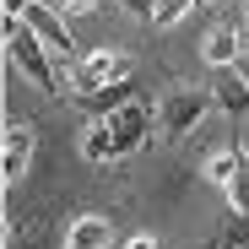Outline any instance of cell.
<instances>
[{
  "mask_svg": "<svg viewBox=\"0 0 249 249\" xmlns=\"http://www.w3.org/2000/svg\"><path fill=\"white\" fill-rule=\"evenodd\" d=\"M228 206L249 217V152L238 146V168H233V184H228Z\"/></svg>",
  "mask_w": 249,
  "mask_h": 249,
  "instance_id": "obj_13",
  "label": "cell"
},
{
  "mask_svg": "<svg viewBox=\"0 0 249 249\" xmlns=\"http://www.w3.org/2000/svg\"><path fill=\"white\" fill-rule=\"evenodd\" d=\"M27 162H33V124H11V130H6V157H0L6 184H17L27 174Z\"/></svg>",
  "mask_w": 249,
  "mask_h": 249,
  "instance_id": "obj_8",
  "label": "cell"
},
{
  "mask_svg": "<svg viewBox=\"0 0 249 249\" xmlns=\"http://www.w3.org/2000/svg\"><path fill=\"white\" fill-rule=\"evenodd\" d=\"M244 76H249V60H244Z\"/></svg>",
  "mask_w": 249,
  "mask_h": 249,
  "instance_id": "obj_19",
  "label": "cell"
},
{
  "mask_svg": "<svg viewBox=\"0 0 249 249\" xmlns=\"http://www.w3.org/2000/svg\"><path fill=\"white\" fill-rule=\"evenodd\" d=\"M119 6L130 11V17H152V11H157V0H119Z\"/></svg>",
  "mask_w": 249,
  "mask_h": 249,
  "instance_id": "obj_16",
  "label": "cell"
},
{
  "mask_svg": "<svg viewBox=\"0 0 249 249\" xmlns=\"http://www.w3.org/2000/svg\"><path fill=\"white\" fill-rule=\"evenodd\" d=\"M6 49H11V65L33 81L38 92H60V76H54L49 44H44V38H38L22 17H6Z\"/></svg>",
  "mask_w": 249,
  "mask_h": 249,
  "instance_id": "obj_1",
  "label": "cell"
},
{
  "mask_svg": "<svg viewBox=\"0 0 249 249\" xmlns=\"http://www.w3.org/2000/svg\"><path fill=\"white\" fill-rule=\"evenodd\" d=\"M108 238H114L108 217H76L65 233V249H108Z\"/></svg>",
  "mask_w": 249,
  "mask_h": 249,
  "instance_id": "obj_9",
  "label": "cell"
},
{
  "mask_svg": "<svg viewBox=\"0 0 249 249\" xmlns=\"http://www.w3.org/2000/svg\"><path fill=\"white\" fill-rule=\"evenodd\" d=\"M81 157H87V162H114V157H119V146H114V136H108L103 119L92 124L87 136H81Z\"/></svg>",
  "mask_w": 249,
  "mask_h": 249,
  "instance_id": "obj_11",
  "label": "cell"
},
{
  "mask_svg": "<svg viewBox=\"0 0 249 249\" xmlns=\"http://www.w3.org/2000/svg\"><path fill=\"white\" fill-rule=\"evenodd\" d=\"M108 124V136H114V146H119V157H130L141 141H146V124H152V108L146 103H124L119 114H108L103 119Z\"/></svg>",
  "mask_w": 249,
  "mask_h": 249,
  "instance_id": "obj_5",
  "label": "cell"
},
{
  "mask_svg": "<svg viewBox=\"0 0 249 249\" xmlns=\"http://www.w3.org/2000/svg\"><path fill=\"white\" fill-rule=\"evenodd\" d=\"M124 249H162V244H157L152 233H141V238H130V244H124Z\"/></svg>",
  "mask_w": 249,
  "mask_h": 249,
  "instance_id": "obj_17",
  "label": "cell"
},
{
  "mask_svg": "<svg viewBox=\"0 0 249 249\" xmlns=\"http://www.w3.org/2000/svg\"><path fill=\"white\" fill-rule=\"evenodd\" d=\"M238 49H244L238 27H217L212 38H206V60H212V71L217 65H238Z\"/></svg>",
  "mask_w": 249,
  "mask_h": 249,
  "instance_id": "obj_10",
  "label": "cell"
},
{
  "mask_svg": "<svg viewBox=\"0 0 249 249\" xmlns=\"http://www.w3.org/2000/svg\"><path fill=\"white\" fill-rule=\"evenodd\" d=\"M22 22H27V27H33V33L49 44V54H60V60H65V54L76 49V38H71V22H65L54 6H44V0H38V6H27V11H22Z\"/></svg>",
  "mask_w": 249,
  "mask_h": 249,
  "instance_id": "obj_3",
  "label": "cell"
},
{
  "mask_svg": "<svg viewBox=\"0 0 249 249\" xmlns=\"http://www.w3.org/2000/svg\"><path fill=\"white\" fill-rule=\"evenodd\" d=\"M98 0H65V11H92Z\"/></svg>",
  "mask_w": 249,
  "mask_h": 249,
  "instance_id": "obj_18",
  "label": "cell"
},
{
  "mask_svg": "<svg viewBox=\"0 0 249 249\" xmlns=\"http://www.w3.org/2000/svg\"><path fill=\"white\" fill-rule=\"evenodd\" d=\"M212 98H217V108L222 114H249V76H244V65H217V81H212Z\"/></svg>",
  "mask_w": 249,
  "mask_h": 249,
  "instance_id": "obj_6",
  "label": "cell"
},
{
  "mask_svg": "<svg viewBox=\"0 0 249 249\" xmlns=\"http://www.w3.org/2000/svg\"><path fill=\"white\" fill-rule=\"evenodd\" d=\"M184 11H190V0H157V11H152V22H157V27H174V22H179Z\"/></svg>",
  "mask_w": 249,
  "mask_h": 249,
  "instance_id": "obj_15",
  "label": "cell"
},
{
  "mask_svg": "<svg viewBox=\"0 0 249 249\" xmlns=\"http://www.w3.org/2000/svg\"><path fill=\"white\" fill-rule=\"evenodd\" d=\"M217 98L212 92H195V87H179V92H168L162 98V108H157V124L168 136H190V130H200V119H206V108H212Z\"/></svg>",
  "mask_w": 249,
  "mask_h": 249,
  "instance_id": "obj_2",
  "label": "cell"
},
{
  "mask_svg": "<svg viewBox=\"0 0 249 249\" xmlns=\"http://www.w3.org/2000/svg\"><path fill=\"white\" fill-rule=\"evenodd\" d=\"M212 244H217V249H249V217L228 206V222L212 233Z\"/></svg>",
  "mask_w": 249,
  "mask_h": 249,
  "instance_id": "obj_12",
  "label": "cell"
},
{
  "mask_svg": "<svg viewBox=\"0 0 249 249\" xmlns=\"http://www.w3.org/2000/svg\"><path fill=\"white\" fill-rule=\"evenodd\" d=\"M119 76H130L124 60L108 54V49H98V54H87V60L71 71V92H76V98H81V92H98V87H108V81H119Z\"/></svg>",
  "mask_w": 249,
  "mask_h": 249,
  "instance_id": "obj_4",
  "label": "cell"
},
{
  "mask_svg": "<svg viewBox=\"0 0 249 249\" xmlns=\"http://www.w3.org/2000/svg\"><path fill=\"white\" fill-rule=\"evenodd\" d=\"M76 103H81V114H92V119H108V114H119L124 103H136V98H130V76L108 81V87H98V92H81Z\"/></svg>",
  "mask_w": 249,
  "mask_h": 249,
  "instance_id": "obj_7",
  "label": "cell"
},
{
  "mask_svg": "<svg viewBox=\"0 0 249 249\" xmlns=\"http://www.w3.org/2000/svg\"><path fill=\"white\" fill-rule=\"evenodd\" d=\"M233 168H238V146H233V152H217L212 162H206V179L228 190V184H233Z\"/></svg>",
  "mask_w": 249,
  "mask_h": 249,
  "instance_id": "obj_14",
  "label": "cell"
}]
</instances>
